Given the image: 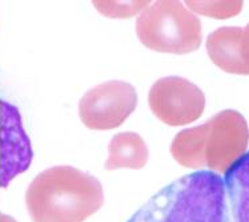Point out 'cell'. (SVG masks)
<instances>
[{
	"instance_id": "cell-13",
	"label": "cell",
	"mask_w": 249,
	"mask_h": 222,
	"mask_svg": "<svg viewBox=\"0 0 249 222\" xmlns=\"http://www.w3.org/2000/svg\"><path fill=\"white\" fill-rule=\"evenodd\" d=\"M92 4L103 16L123 19L140 15L149 1H92Z\"/></svg>"
},
{
	"instance_id": "cell-5",
	"label": "cell",
	"mask_w": 249,
	"mask_h": 222,
	"mask_svg": "<svg viewBox=\"0 0 249 222\" xmlns=\"http://www.w3.org/2000/svg\"><path fill=\"white\" fill-rule=\"evenodd\" d=\"M138 105V93L129 83L106 81L87 92L79 101V116L92 131L120 126Z\"/></svg>"
},
{
	"instance_id": "cell-9",
	"label": "cell",
	"mask_w": 249,
	"mask_h": 222,
	"mask_svg": "<svg viewBox=\"0 0 249 222\" xmlns=\"http://www.w3.org/2000/svg\"><path fill=\"white\" fill-rule=\"evenodd\" d=\"M147 162V144L138 133L123 132L112 137L108 144V158L104 165L107 171H115L120 168L142 169Z\"/></svg>"
},
{
	"instance_id": "cell-10",
	"label": "cell",
	"mask_w": 249,
	"mask_h": 222,
	"mask_svg": "<svg viewBox=\"0 0 249 222\" xmlns=\"http://www.w3.org/2000/svg\"><path fill=\"white\" fill-rule=\"evenodd\" d=\"M232 222H249V152L225 172Z\"/></svg>"
},
{
	"instance_id": "cell-3",
	"label": "cell",
	"mask_w": 249,
	"mask_h": 222,
	"mask_svg": "<svg viewBox=\"0 0 249 222\" xmlns=\"http://www.w3.org/2000/svg\"><path fill=\"white\" fill-rule=\"evenodd\" d=\"M136 35L156 52L185 55L201 46V23L180 1H155L139 15Z\"/></svg>"
},
{
	"instance_id": "cell-4",
	"label": "cell",
	"mask_w": 249,
	"mask_h": 222,
	"mask_svg": "<svg viewBox=\"0 0 249 222\" xmlns=\"http://www.w3.org/2000/svg\"><path fill=\"white\" fill-rule=\"evenodd\" d=\"M205 167L213 173H225L245 154L249 141L248 124L241 113L227 109L201 125Z\"/></svg>"
},
{
	"instance_id": "cell-7",
	"label": "cell",
	"mask_w": 249,
	"mask_h": 222,
	"mask_svg": "<svg viewBox=\"0 0 249 222\" xmlns=\"http://www.w3.org/2000/svg\"><path fill=\"white\" fill-rule=\"evenodd\" d=\"M34 157L19 109L0 96V188L30 168Z\"/></svg>"
},
{
	"instance_id": "cell-2",
	"label": "cell",
	"mask_w": 249,
	"mask_h": 222,
	"mask_svg": "<svg viewBox=\"0 0 249 222\" xmlns=\"http://www.w3.org/2000/svg\"><path fill=\"white\" fill-rule=\"evenodd\" d=\"M26 201L34 222H83L103 206L104 192L97 178L63 165L36 176Z\"/></svg>"
},
{
	"instance_id": "cell-1",
	"label": "cell",
	"mask_w": 249,
	"mask_h": 222,
	"mask_svg": "<svg viewBox=\"0 0 249 222\" xmlns=\"http://www.w3.org/2000/svg\"><path fill=\"white\" fill-rule=\"evenodd\" d=\"M128 222H232L224 180L211 171L187 174L156 193Z\"/></svg>"
},
{
	"instance_id": "cell-8",
	"label": "cell",
	"mask_w": 249,
	"mask_h": 222,
	"mask_svg": "<svg viewBox=\"0 0 249 222\" xmlns=\"http://www.w3.org/2000/svg\"><path fill=\"white\" fill-rule=\"evenodd\" d=\"M207 52L214 66L233 75H249V24L221 27L207 39Z\"/></svg>"
},
{
	"instance_id": "cell-12",
	"label": "cell",
	"mask_w": 249,
	"mask_h": 222,
	"mask_svg": "<svg viewBox=\"0 0 249 222\" xmlns=\"http://www.w3.org/2000/svg\"><path fill=\"white\" fill-rule=\"evenodd\" d=\"M191 12L214 19H228L239 15L243 1H185Z\"/></svg>"
},
{
	"instance_id": "cell-11",
	"label": "cell",
	"mask_w": 249,
	"mask_h": 222,
	"mask_svg": "<svg viewBox=\"0 0 249 222\" xmlns=\"http://www.w3.org/2000/svg\"><path fill=\"white\" fill-rule=\"evenodd\" d=\"M171 154L185 168H205L203 156V128L201 125L184 129L178 133L171 144Z\"/></svg>"
},
{
	"instance_id": "cell-6",
	"label": "cell",
	"mask_w": 249,
	"mask_h": 222,
	"mask_svg": "<svg viewBox=\"0 0 249 222\" xmlns=\"http://www.w3.org/2000/svg\"><path fill=\"white\" fill-rule=\"evenodd\" d=\"M148 104L153 115L164 124L187 125L203 115L205 96L187 79L168 76L156 81L149 89Z\"/></svg>"
}]
</instances>
